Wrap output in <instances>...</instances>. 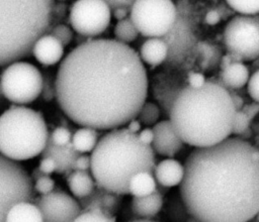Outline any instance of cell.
<instances>
[{"instance_id":"cell-1","label":"cell","mask_w":259,"mask_h":222,"mask_svg":"<svg viewBox=\"0 0 259 222\" xmlns=\"http://www.w3.org/2000/svg\"><path fill=\"white\" fill-rule=\"evenodd\" d=\"M55 90L60 108L73 122L111 130L138 116L148 96L147 71L128 44L92 39L62 61Z\"/></svg>"},{"instance_id":"cell-9","label":"cell","mask_w":259,"mask_h":222,"mask_svg":"<svg viewBox=\"0 0 259 222\" xmlns=\"http://www.w3.org/2000/svg\"><path fill=\"white\" fill-rule=\"evenodd\" d=\"M34 197L32 179L17 161L0 154V222H5L9 209L18 202Z\"/></svg>"},{"instance_id":"cell-43","label":"cell","mask_w":259,"mask_h":222,"mask_svg":"<svg viewBox=\"0 0 259 222\" xmlns=\"http://www.w3.org/2000/svg\"><path fill=\"white\" fill-rule=\"evenodd\" d=\"M229 92H230V91H229ZM230 94H231V98H232V101H233V103H234V106H235V108H236V111H237V110H240V109L244 106L243 99H242L239 95H237V94H234V93H231V92H230Z\"/></svg>"},{"instance_id":"cell-34","label":"cell","mask_w":259,"mask_h":222,"mask_svg":"<svg viewBox=\"0 0 259 222\" xmlns=\"http://www.w3.org/2000/svg\"><path fill=\"white\" fill-rule=\"evenodd\" d=\"M248 93L254 102L259 103V70L254 72L248 80Z\"/></svg>"},{"instance_id":"cell-44","label":"cell","mask_w":259,"mask_h":222,"mask_svg":"<svg viewBox=\"0 0 259 222\" xmlns=\"http://www.w3.org/2000/svg\"><path fill=\"white\" fill-rule=\"evenodd\" d=\"M126 222H157V221H154V220H148V219H134V220H130V221H126Z\"/></svg>"},{"instance_id":"cell-26","label":"cell","mask_w":259,"mask_h":222,"mask_svg":"<svg viewBox=\"0 0 259 222\" xmlns=\"http://www.w3.org/2000/svg\"><path fill=\"white\" fill-rule=\"evenodd\" d=\"M258 112H259V103L257 102L244 105L240 110H237L235 115L232 134L241 135L242 133H244L248 129L252 119L258 114Z\"/></svg>"},{"instance_id":"cell-4","label":"cell","mask_w":259,"mask_h":222,"mask_svg":"<svg viewBox=\"0 0 259 222\" xmlns=\"http://www.w3.org/2000/svg\"><path fill=\"white\" fill-rule=\"evenodd\" d=\"M156 164L152 146L142 143L138 134L125 127L111 129L101 136L90 155L95 185L121 196L128 194L130 181L136 174H153Z\"/></svg>"},{"instance_id":"cell-11","label":"cell","mask_w":259,"mask_h":222,"mask_svg":"<svg viewBox=\"0 0 259 222\" xmlns=\"http://www.w3.org/2000/svg\"><path fill=\"white\" fill-rule=\"evenodd\" d=\"M69 20L80 35L96 36L108 27L111 9L103 0H76L70 8Z\"/></svg>"},{"instance_id":"cell-41","label":"cell","mask_w":259,"mask_h":222,"mask_svg":"<svg viewBox=\"0 0 259 222\" xmlns=\"http://www.w3.org/2000/svg\"><path fill=\"white\" fill-rule=\"evenodd\" d=\"M141 122L139 121V119H136V118H134V119H132L131 121H128L127 122V126L125 127L130 132H132V133H139L140 131H141Z\"/></svg>"},{"instance_id":"cell-31","label":"cell","mask_w":259,"mask_h":222,"mask_svg":"<svg viewBox=\"0 0 259 222\" xmlns=\"http://www.w3.org/2000/svg\"><path fill=\"white\" fill-rule=\"evenodd\" d=\"M50 141L57 146H65L71 142L72 133L65 127H57L49 137Z\"/></svg>"},{"instance_id":"cell-16","label":"cell","mask_w":259,"mask_h":222,"mask_svg":"<svg viewBox=\"0 0 259 222\" xmlns=\"http://www.w3.org/2000/svg\"><path fill=\"white\" fill-rule=\"evenodd\" d=\"M31 52L39 64L53 66L62 60L64 46L52 34H44L34 42Z\"/></svg>"},{"instance_id":"cell-47","label":"cell","mask_w":259,"mask_h":222,"mask_svg":"<svg viewBox=\"0 0 259 222\" xmlns=\"http://www.w3.org/2000/svg\"><path fill=\"white\" fill-rule=\"evenodd\" d=\"M60 1H64V0H60Z\"/></svg>"},{"instance_id":"cell-18","label":"cell","mask_w":259,"mask_h":222,"mask_svg":"<svg viewBox=\"0 0 259 222\" xmlns=\"http://www.w3.org/2000/svg\"><path fill=\"white\" fill-rule=\"evenodd\" d=\"M163 195L160 186H157L156 191L145 197H133L131 201V209L133 214L138 219L154 218L163 207Z\"/></svg>"},{"instance_id":"cell-15","label":"cell","mask_w":259,"mask_h":222,"mask_svg":"<svg viewBox=\"0 0 259 222\" xmlns=\"http://www.w3.org/2000/svg\"><path fill=\"white\" fill-rule=\"evenodd\" d=\"M78 203L82 210L99 209L114 216L120 209L122 196L95 186L94 190L88 196L79 199Z\"/></svg>"},{"instance_id":"cell-37","label":"cell","mask_w":259,"mask_h":222,"mask_svg":"<svg viewBox=\"0 0 259 222\" xmlns=\"http://www.w3.org/2000/svg\"><path fill=\"white\" fill-rule=\"evenodd\" d=\"M188 86L191 88H199L201 87L205 82V77L200 73H190L187 78Z\"/></svg>"},{"instance_id":"cell-30","label":"cell","mask_w":259,"mask_h":222,"mask_svg":"<svg viewBox=\"0 0 259 222\" xmlns=\"http://www.w3.org/2000/svg\"><path fill=\"white\" fill-rule=\"evenodd\" d=\"M229 6L242 15L259 13V0H226Z\"/></svg>"},{"instance_id":"cell-7","label":"cell","mask_w":259,"mask_h":222,"mask_svg":"<svg viewBox=\"0 0 259 222\" xmlns=\"http://www.w3.org/2000/svg\"><path fill=\"white\" fill-rule=\"evenodd\" d=\"M0 86L7 100L25 105L33 102L40 95L42 76L34 65L17 61L5 68L1 75Z\"/></svg>"},{"instance_id":"cell-33","label":"cell","mask_w":259,"mask_h":222,"mask_svg":"<svg viewBox=\"0 0 259 222\" xmlns=\"http://www.w3.org/2000/svg\"><path fill=\"white\" fill-rule=\"evenodd\" d=\"M33 188L34 191L39 193L40 195H47L54 191L55 182L52 178H50V176L44 175L35 180Z\"/></svg>"},{"instance_id":"cell-39","label":"cell","mask_w":259,"mask_h":222,"mask_svg":"<svg viewBox=\"0 0 259 222\" xmlns=\"http://www.w3.org/2000/svg\"><path fill=\"white\" fill-rule=\"evenodd\" d=\"M138 137L139 139L142 141V143L146 144V145H151L154 139V132L152 128H144L141 129V131L138 133Z\"/></svg>"},{"instance_id":"cell-45","label":"cell","mask_w":259,"mask_h":222,"mask_svg":"<svg viewBox=\"0 0 259 222\" xmlns=\"http://www.w3.org/2000/svg\"><path fill=\"white\" fill-rule=\"evenodd\" d=\"M186 222H201V221H199V220H198V219H196L195 217L189 216V217L186 219Z\"/></svg>"},{"instance_id":"cell-28","label":"cell","mask_w":259,"mask_h":222,"mask_svg":"<svg viewBox=\"0 0 259 222\" xmlns=\"http://www.w3.org/2000/svg\"><path fill=\"white\" fill-rule=\"evenodd\" d=\"M73 222H116L115 216L99 209H84Z\"/></svg>"},{"instance_id":"cell-3","label":"cell","mask_w":259,"mask_h":222,"mask_svg":"<svg viewBox=\"0 0 259 222\" xmlns=\"http://www.w3.org/2000/svg\"><path fill=\"white\" fill-rule=\"evenodd\" d=\"M236 108L228 89L206 81L199 88L180 90L169 112V120L181 140L195 148L208 147L230 137Z\"/></svg>"},{"instance_id":"cell-38","label":"cell","mask_w":259,"mask_h":222,"mask_svg":"<svg viewBox=\"0 0 259 222\" xmlns=\"http://www.w3.org/2000/svg\"><path fill=\"white\" fill-rule=\"evenodd\" d=\"M88 170H90V156L79 155L73 164V171H88Z\"/></svg>"},{"instance_id":"cell-35","label":"cell","mask_w":259,"mask_h":222,"mask_svg":"<svg viewBox=\"0 0 259 222\" xmlns=\"http://www.w3.org/2000/svg\"><path fill=\"white\" fill-rule=\"evenodd\" d=\"M38 170L42 175L50 176L52 173L56 172L57 170V162L54 158L50 156H44L38 164Z\"/></svg>"},{"instance_id":"cell-40","label":"cell","mask_w":259,"mask_h":222,"mask_svg":"<svg viewBox=\"0 0 259 222\" xmlns=\"http://www.w3.org/2000/svg\"><path fill=\"white\" fill-rule=\"evenodd\" d=\"M204 19H205V22H206L207 24H209V25H214V24H217V23L220 22V20H221V15H220V13H219L217 10L212 9V10H209V11L206 13Z\"/></svg>"},{"instance_id":"cell-24","label":"cell","mask_w":259,"mask_h":222,"mask_svg":"<svg viewBox=\"0 0 259 222\" xmlns=\"http://www.w3.org/2000/svg\"><path fill=\"white\" fill-rule=\"evenodd\" d=\"M157 189V182L150 172H140L130 181L128 194L133 197H145L153 194Z\"/></svg>"},{"instance_id":"cell-13","label":"cell","mask_w":259,"mask_h":222,"mask_svg":"<svg viewBox=\"0 0 259 222\" xmlns=\"http://www.w3.org/2000/svg\"><path fill=\"white\" fill-rule=\"evenodd\" d=\"M161 38L168 46L167 60L173 63L183 61L195 45V35L188 19L179 14L170 30Z\"/></svg>"},{"instance_id":"cell-42","label":"cell","mask_w":259,"mask_h":222,"mask_svg":"<svg viewBox=\"0 0 259 222\" xmlns=\"http://www.w3.org/2000/svg\"><path fill=\"white\" fill-rule=\"evenodd\" d=\"M127 12H130V10L123 9V8H117V9L112 10L113 17H114L116 20H121V19L126 18V17H127V16H126V15H127Z\"/></svg>"},{"instance_id":"cell-17","label":"cell","mask_w":259,"mask_h":222,"mask_svg":"<svg viewBox=\"0 0 259 222\" xmlns=\"http://www.w3.org/2000/svg\"><path fill=\"white\" fill-rule=\"evenodd\" d=\"M154 178L164 188L179 186L184 177V166L180 161L168 157L161 160L154 169Z\"/></svg>"},{"instance_id":"cell-8","label":"cell","mask_w":259,"mask_h":222,"mask_svg":"<svg viewBox=\"0 0 259 222\" xmlns=\"http://www.w3.org/2000/svg\"><path fill=\"white\" fill-rule=\"evenodd\" d=\"M178 15L172 0H136L130 18L143 36L162 37L174 24Z\"/></svg>"},{"instance_id":"cell-5","label":"cell","mask_w":259,"mask_h":222,"mask_svg":"<svg viewBox=\"0 0 259 222\" xmlns=\"http://www.w3.org/2000/svg\"><path fill=\"white\" fill-rule=\"evenodd\" d=\"M54 0H0V66L27 57L51 25Z\"/></svg>"},{"instance_id":"cell-2","label":"cell","mask_w":259,"mask_h":222,"mask_svg":"<svg viewBox=\"0 0 259 222\" xmlns=\"http://www.w3.org/2000/svg\"><path fill=\"white\" fill-rule=\"evenodd\" d=\"M180 197L201 222H249L259 212V149L229 137L194 148L184 161Z\"/></svg>"},{"instance_id":"cell-23","label":"cell","mask_w":259,"mask_h":222,"mask_svg":"<svg viewBox=\"0 0 259 222\" xmlns=\"http://www.w3.org/2000/svg\"><path fill=\"white\" fill-rule=\"evenodd\" d=\"M71 193L78 199L88 196L95 188V181L88 171H72L67 179Z\"/></svg>"},{"instance_id":"cell-25","label":"cell","mask_w":259,"mask_h":222,"mask_svg":"<svg viewBox=\"0 0 259 222\" xmlns=\"http://www.w3.org/2000/svg\"><path fill=\"white\" fill-rule=\"evenodd\" d=\"M98 141V132L94 128L81 127L72 135L71 144L79 153L91 152Z\"/></svg>"},{"instance_id":"cell-27","label":"cell","mask_w":259,"mask_h":222,"mask_svg":"<svg viewBox=\"0 0 259 222\" xmlns=\"http://www.w3.org/2000/svg\"><path fill=\"white\" fill-rule=\"evenodd\" d=\"M113 33L117 41L126 44L134 41L139 35V31L133 24L130 17L118 20L114 25Z\"/></svg>"},{"instance_id":"cell-6","label":"cell","mask_w":259,"mask_h":222,"mask_svg":"<svg viewBox=\"0 0 259 222\" xmlns=\"http://www.w3.org/2000/svg\"><path fill=\"white\" fill-rule=\"evenodd\" d=\"M42 115L25 106H12L0 115V154L13 161L42 153L49 141Z\"/></svg>"},{"instance_id":"cell-14","label":"cell","mask_w":259,"mask_h":222,"mask_svg":"<svg viewBox=\"0 0 259 222\" xmlns=\"http://www.w3.org/2000/svg\"><path fill=\"white\" fill-rule=\"evenodd\" d=\"M152 129L154 139L151 146L156 153L165 157H173L184 147V142L174 130L169 119L158 121Z\"/></svg>"},{"instance_id":"cell-29","label":"cell","mask_w":259,"mask_h":222,"mask_svg":"<svg viewBox=\"0 0 259 222\" xmlns=\"http://www.w3.org/2000/svg\"><path fill=\"white\" fill-rule=\"evenodd\" d=\"M160 107L153 102H145L138 114V119L141 124L155 125L160 118Z\"/></svg>"},{"instance_id":"cell-36","label":"cell","mask_w":259,"mask_h":222,"mask_svg":"<svg viewBox=\"0 0 259 222\" xmlns=\"http://www.w3.org/2000/svg\"><path fill=\"white\" fill-rule=\"evenodd\" d=\"M111 10L117 9V8H123L130 10L133 4L136 2V0H103Z\"/></svg>"},{"instance_id":"cell-32","label":"cell","mask_w":259,"mask_h":222,"mask_svg":"<svg viewBox=\"0 0 259 222\" xmlns=\"http://www.w3.org/2000/svg\"><path fill=\"white\" fill-rule=\"evenodd\" d=\"M50 34L55 36L63 44V46L68 45L73 39L72 29L65 24H59L55 26Z\"/></svg>"},{"instance_id":"cell-22","label":"cell","mask_w":259,"mask_h":222,"mask_svg":"<svg viewBox=\"0 0 259 222\" xmlns=\"http://www.w3.org/2000/svg\"><path fill=\"white\" fill-rule=\"evenodd\" d=\"M5 222H44L37 206L30 201L14 204L6 215Z\"/></svg>"},{"instance_id":"cell-21","label":"cell","mask_w":259,"mask_h":222,"mask_svg":"<svg viewBox=\"0 0 259 222\" xmlns=\"http://www.w3.org/2000/svg\"><path fill=\"white\" fill-rule=\"evenodd\" d=\"M220 78V84L226 89H240L248 83L249 70L242 62H236L224 68Z\"/></svg>"},{"instance_id":"cell-20","label":"cell","mask_w":259,"mask_h":222,"mask_svg":"<svg viewBox=\"0 0 259 222\" xmlns=\"http://www.w3.org/2000/svg\"><path fill=\"white\" fill-rule=\"evenodd\" d=\"M139 56L143 63L158 66L167 60L168 46L161 37H151L142 44Z\"/></svg>"},{"instance_id":"cell-19","label":"cell","mask_w":259,"mask_h":222,"mask_svg":"<svg viewBox=\"0 0 259 222\" xmlns=\"http://www.w3.org/2000/svg\"><path fill=\"white\" fill-rule=\"evenodd\" d=\"M41 154L44 156H50L56 160L57 162L56 172L60 174H63V173L70 174L73 171V164L76 158L80 155V153L74 149L71 142L65 146H57L53 144L50 141V139Z\"/></svg>"},{"instance_id":"cell-12","label":"cell","mask_w":259,"mask_h":222,"mask_svg":"<svg viewBox=\"0 0 259 222\" xmlns=\"http://www.w3.org/2000/svg\"><path fill=\"white\" fill-rule=\"evenodd\" d=\"M44 222H73L81 207L72 196L63 191H53L35 199Z\"/></svg>"},{"instance_id":"cell-46","label":"cell","mask_w":259,"mask_h":222,"mask_svg":"<svg viewBox=\"0 0 259 222\" xmlns=\"http://www.w3.org/2000/svg\"><path fill=\"white\" fill-rule=\"evenodd\" d=\"M255 220H256L257 222H259V212H258V213H257V215L255 216Z\"/></svg>"},{"instance_id":"cell-10","label":"cell","mask_w":259,"mask_h":222,"mask_svg":"<svg viewBox=\"0 0 259 222\" xmlns=\"http://www.w3.org/2000/svg\"><path fill=\"white\" fill-rule=\"evenodd\" d=\"M224 42L229 53L242 61L259 58V18L237 15L226 25Z\"/></svg>"}]
</instances>
